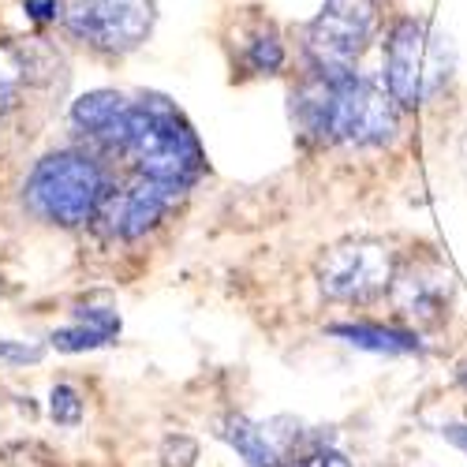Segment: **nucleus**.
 I'll return each mask as SVG.
<instances>
[{
	"instance_id": "1",
	"label": "nucleus",
	"mask_w": 467,
	"mask_h": 467,
	"mask_svg": "<svg viewBox=\"0 0 467 467\" xmlns=\"http://www.w3.org/2000/svg\"><path fill=\"white\" fill-rule=\"evenodd\" d=\"M128 153L135 158L142 176L161 180L176 191L191 187L206 165L199 135L191 131V124L176 112V105L161 94H142L139 105H131Z\"/></svg>"
},
{
	"instance_id": "2",
	"label": "nucleus",
	"mask_w": 467,
	"mask_h": 467,
	"mask_svg": "<svg viewBox=\"0 0 467 467\" xmlns=\"http://www.w3.org/2000/svg\"><path fill=\"white\" fill-rule=\"evenodd\" d=\"M23 199L37 217L64 228H79L109 199V183L87 153L60 150L34 165Z\"/></svg>"
},
{
	"instance_id": "3",
	"label": "nucleus",
	"mask_w": 467,
	"mask_h": 467,
	"mask_svg": "<svg viewBox=\"0 0 467 467\" xmlns=\"http://www.w3.org/2000/svg\"><path fill=\"white\" fill-rule=\"evenodd\" d=\"M452 71V53L445 46V37L434 34L422 19H400L389 30L385 46V87L389 98L404 109L422 105L426 98H434Z\"/></svg>"
},
{
	"instance_id": "4",
	"label": "nucleus",
	"mask_w": 467,
	"mask_h": 467,
	"mask_svg": "<svg viewBox=\"0 0 467 467\" xmlns=\"http://www.w3.org/2000/svg\"><path fill=\"white\" fill-rule=\"evenodd\" d=\"M378 23V0H326L318 19L306 26V53L329 83L356 79V64Z\"/></svg>"
},
{
	"instance_id": "5",
	"label": "nucleus",
	"mask_w": 467,
	"mask_h": 467,
	"mask_svg": "<svg viewBox=\"0 0 467 467\" xmlns=\"http://www.w3.org/2000/svg\"><path fill=\"white\" fill-rule=\"evenodd\" d=\"M397 258L381 240H348L322 254L318 262V288L329 299L367 303L393 288Z\"/></svg>"
},
{
	"instance_id": "6",
	"label": "nucleus",
	"mask_w": 467,
	"mask_h": 467,
	"mask_svg": "<svg viewBox=\"0 0 467 467\" xmlns=\"http://www.w3.org/2000/svg\"><path fill=\"white\" fill-rule=\"evenodd\" d=\"M64 26L101 53H131L153 26V0H67Z\"/></svg>"
},
{
	"instance_id": "7",
	"label": "nucleus",
	"mask_w": 467,
	"mask_h": 467,
	"mask_svg": "<svg viewBox=\"0 0 467 467\" xmlns=\"http://www.w3.org/2000/svg\"><path fill=\"white\" fill-rule=\"evenodd\" d=\"M397 105L367 79H348L337 87V142L385 146L397 139Z\"/></svg>"
},
{
	"instance_id": "8",
	"label": "nucleus",
	"mask_w": 467,
	"mask_h": 467,
	"mask_svg": "<svg viewBox=\"0 0 467 467\" xmlns=\"http://www.w3.org/2000/svg\"><path fill=\"white\" fill-rule=\"evenodd\" d=\"M393 296L400 310L415 322L438 326L449 315V296H452V277L449 269L431 265V269H408L404 277L393 281Z\"/></svg>"
},
{
	"instance_id": "9",
	"label": "nucleus",
	"mask_w": 467,
	"mask_h": 467,
	"mask_svg": "<svg viewBox=\"0 0 467 467\" xmlns=\"http://www.w3.org/2000/svg\"><path fill=\"white\" fill-rule=\"evenodd\" d=\"M292 120L306 139L337 142V83L315 71V79L292 94Z\"/></svg>"
},
{
	"instance_id": "10",
	"label": "nucleus",
	"mask_w": 467,
	"mask_h": 467,
	"mask_svg": "<svg viewBox=\"0 0 467 467\" xmlns=\"http://www.w3.org/2000/svg\"><path fill=\"white\" fill-rule=\"evenodd\" d=\"M172 194H180V191L169 187V183H161V180H150V176L135 180V183L124 191L120 213H116V228H120V236H124V240L146 236V232L161 221V213H165V206H169Z\"/></svg>"
},
{
	"instance_id": "11",
	"label": "nucleus",
	"mask_w": 467,
	"mask_h": 467,
	"mask_svg": "<svg viewBox=\"0 0 467 467\" xmlns=\"http://www.w3.org/2000/svg\"><path fill=\"white\" fill-rule=\"evenodd\" d=\"M329 333L359 348V352H374V356H411L422 348L415 333L389 329V326H329Z\"/></svg>"
},
{
	"instance_id": "12",
	"label": "nucleus",
	"mask_w": 467,
	"mask_h": 467,
	"mask_svg": "<svg viewBox=\"0 0 467 467\" xmlns=\"http://www.w3.org/2000/svg\"><path fill=\"white\" fill-rule=\"evenodd\" d=\"M131 105L124 101V94H116V90H90V94H83V98H75V105H71V120H75V128H83L87 135H101L105 128H112L120 116L128 112Z\"/></svg>"
},
{
	"instance_id": "13",
	"label": "nucleus",
	"mask_w": 467,
	"mask_h": 467,
	"mask_svg": "<svg viewBox=\"0 0 467 467\" xmlns=\"http://www.w3.org/2000/svg\"><path fill=\"white\" fill-rule=\"evenodd\" d=\"M221 438H224L232 449H236L251 467H274V460H277L274 441L262 434V426H254V422L244 419V415H228V419L221 422Z\"/></svg>"
},
{
	"instance_id": "14",
	"label": "nucleus",
	"mask_w": 467,
	"mask_h": 467,
	"mask_svg": "<svg viewBox=\"0 0 467 467\" xmlns=\"http://www.w3.org/2000/svg\"><path fill=\"white\" fill-rule=\"evenodd\" d=\"M53 348L57 352H67V356H79V352H94V348H101V344H112L105 333H98V329H90V326H67V329H57L53 337Z\"/></svg>"
},
{
	"instance_id": "15",
	"label": "nucleus",
	"mask_w": 467,
	"mask_h": 467,
	"mask_svg": "<svg viewBox=\"0 0 467 467\" xmlns=\"http://www.w3.org/2000/svg\"><path fill=\"white\" fill-rule=\"evenodd\" d=\"M247 64L254 71H262V75H274L285 64V46L277 42L274 34H262V37H254V42L247 46Z\"/></svg>"
},
{
	"instance_id": "16",
	"label": "nucleus",
	"mask_w": 467,
	"mask_h": 467,
	"mask_svg": "<svg viewBox=\"0 0 467 467\" xmlns=\"http://www.w3.org/2000/svg\"><path fill=\"white\" fill-rule=\"evenodd\" d=\"M49 415L57 426H79L83 422V397L71 385H57L49 393Z\"/></svg>"
},
{
	"instance_id": "17",
	"label": "nucleus",
	"mask_w": 467,
	"mask_h": 467,
	"mask_svg": "<svg viewBox=\"0 0 467 467\" xmlns=\"http://www.w3.org/2000/svg\"><path fill=\"white\" fill-rule=\"evenodd\" d=\"M199 460V441L187 438V434H169L161 441V463L165 467H191Z\"/></svg>"
},
{
	"instance_id": "18",
	"label": "nucleus",
	"mask_w": 467,
	"mask_h": 467,
	"mask_svg": "<svg viewBox=\"0 0 467 467\" xmlns=\"http://www.w3.org/2000/svg\"><path fill=\"white\" fill-rule=\"evenodd\" d=\"M75 318H79L83 326H90V329H98V333H105L109 340H116V333H120V315L109 310V306H79Z\"/></svg>"
},
{
	"instance_id": "19",
	"label": "nucleus",
	"mask_w": 467,
	"mask_h": 467,
	"mask_svg": "<svg viewBox=\"0 0 467 467\" xmlns=\"http://www.w3.org/2000/svg\"><path fill=\"white\" fill-rule=\"evenodd\" d=\"M37 359H42V344L5 340V337H0V363H37Z\"/></svg>"
},
{
	"instance_id": "20",
	"label": "nucleus",
	"mask_w": 467,
	"mask_h": 467,
	"mask_svg": "<svg viewBox=\"0 0 467 467\" xmlns=\"http://www.w3.org/2000/svg\"><path fill=\"white\" fill-rule=\"evenodd\" d=\"M23 8H26V16L37 19V23H53V19L64 16V5H60V0H26Z\"/></svg>"
},
{
	"instance_id": "21",
	"label": "nucleus",
	"mask_w": 467,
	"mask_h": 467,
	"mask_svg": "<svg viewBox=\"0 0 467 467\" xmlns=\"http://www.w3.org/2000/svg\"><path fill=\"white\" fill-rule=\"evenodd\" d=\"M441 434H445V441H452L456 449H463V452H467V426H460V422H456V426H445Z\"/></svg>"
},
{
	"instance_id": "22",
	"label": "nucleus",
	"mask_w": 467,
	"mask_h": 467,
	"mask_svg": "<svg viewBox=\"0 0 467 467\" xmlns=\"http://www.w3.org/2000/svg\"><path fill=\"white\" fill-rule=\"evenodd\" d=\"M318 467H352V460H348L344 452H337V449H326L318 456Z\"/></svg>"
},
{
	"instance_id": "23",
	"label": "nucleus",
	"mask_w": 467,
	"mask_h": 467,
	"mask_svg": "<svg viewBox=\"0 0 467 467\" xmlns=\"http://www.w3.org/2000/svg\"><path fill=\"white\" fill-rule=\"evenodd\" d=\"M8 105H12V94H8V87H5V83H0V120H5Z\"/></svg>"
},
{
	"instance_id": "24",
	"label": "nucleus",
	"mask_w": 467,
	"mask_h": 467,
	"mask_svg": "<svg viewBox=\"0 0 467 467\" xmlns=\"http://www.w3.org/2000/svg\"><path fill=\"white\" fill-rule=\"evenodd\" d=\"M456 381H460V385H463V389H467V359H463V363H460V367H456Z\"/></svg>"
}]
</instances>
